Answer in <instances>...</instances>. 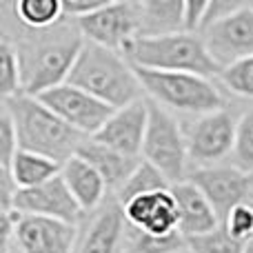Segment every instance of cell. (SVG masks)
Masks as SVG:
<instances>
[{
	"label": "cell",
	"mask_w": 253,
	"mask_h": 253,
	"mask_svg": "<svg viewBox=\"0 0 253 253\" xmlns=\"http://www.w3.org/2000/svg\"><path fill=\"white\" fill-rule=\"evenodd\" d=\"M31 38L16 42L22 69V93L42 96L65 84L84 44L78 25H58L47 31H31Z\"/></svg>",
	"instance_id": "6da1fadb"
},
{
	"label": "cell",
	"mask_w": 253,
	"mask_h": 253,
	"mask_svg": "<svg viewBox=\"0 0 253 253\" xmlns=\"http://www.w3.org/2000/svg\"><path fill=\"white\" fill-rule=\"evenodd\" d=\"M67 83L84 89L116 111L144 98V89L125 53L105 49L87 40L80 49Z\"/></svg>",
	"instance_id": "7a4b0ae2"
},
{
	"label": "cell",
	"mask_w": 253,
	"mask_h": 253,
	"mask_svg": "<svg viewBox=\"0 0 253 253\" xmlns=\"http://www.w3.org/2000/svg\"><path fill=\"white\" fill-rule=\"evenodd\" d=\"M2 109L13 120L18 147L47 156L60 165L78 156L80 147L87 140L83 133L62 123L49 107H44L34 96L20 93L16 98H7L2 100Z\"/></svg>",
	"instance_id": "3957f363"
},
{
	"label": "cell",
	"mask_w": 253,
	"mask_h": 253,
	"mask_svg": "<svg viewBox=\"0 0 253 253\" xmlns=\"http://www.w3.org/2000/svg\"><path fill=\"white\" fill-rule=\"evenodd\" d=\"M126 60L140 69L196 74L202 78H218L222 67L211 58L200 34H171L160 38H135L125 49Z\"/></svg>",
	"instance_id": "277c9868"
},
{
	"label": "cell",
	"mask_w": 253,
	"mask_h": 253,
	"mask_svg": "<svg viewBox=\"0 0 253 253\" xmlns=\"http://www.w3.org/2000/svg\"><path fill=\"white\" fill-rule=\"evenodd\" d=\"M133 71L144 89V98L171 114H187L200 118L227 109L222 91L211 78H202L196 74L140 69V67H133Z\"/></svg>",
	"instance_id": "5b68a950"
},
{
	"label": "cell",
	"mask_w": 253,
	"mask_h": 253,
	"mask_svg": "<svg viewBox=\"0 0 253 253\" xmlns=\"http://www.w3.org/2000/svg\"><path fill=\"white\" fill-rule=\"evenodd\" d=\"M142 160L156 167L171 187L187 182L191 173L184 126L171 111L162 109L151 100H149V125L142 144Z\"/></svg>",
	"instance_id": "8992f818"
},
{
	"label": "cell",
	"mask_w": 253,
	"mask_h": 253,
	"mask_svg": "<svg viewBox=\"0 0 253 253\" xmlns=\"http://www.w3.org/2000/svg\"><path fill=\"white\" fill-rule=\"evenodd\" d=\"M2 231L4 245L13 240L20 253H76L80 240L78 224L25 215L13 209L2 213Z\"/></svg>",
	"instance_id": "52a82bcc"
},
{
	"label": "cell",
	"mask_w": 253,
	"mask_h": 253,
	"mask_svg": "<svg viewBox=\"0 0 253 253\" xmlns=\"http://www.w3.org/2000/svg\"><path fill=\"white\" fill-rule=\"evenodd\" d=\"M238 135V120L229 109L213 111L196 118L184 126L187 138L189 162L196 165L193 169L215 167L224 158L233 156Z\"/></svg>",
	"instance_id": "ba28073f"
},
{
	"label": "cell",
	"mask_w": 253,
	"mask_h": 253,
	"mask_svg": "<svg viewBox=\"0 0 253 253\" xmlns=\"http://www.w3.org/2000/svg\"><path fill=\"white\" fill-rule=\"evenodd\" d=\"M38 100L84 138H93L116 111L102 100H98L96 96L69 83L44 91L42 96H38Z\"/></svg>",
	"instance_id": "9c48e42d"
},
{
	"label": "cell",
	"mask_w": 253,
	"mask_h": 253,
	"mask_svg": "<svg viewBox=\"0 0 253 253\" xmlns=\"http://www.w3.org/2000/svg\"><path fill=\"white\" fill-rule=\"evenodd\" d=\"M87 42L125 53L140 36V2H107L100 11L76 22Z\"/></svg>",
	"instance_id": "30bf717a"
},
{
	"label": "cell",
	"mask_w": 253,
	"mask_h": 253,
	"mask_svg": "<svg viewBox=\"0 0 253 253\" xmlns=\"http://www.w3.org/2000/svg\"><path fill=\"white\" fill-rule=\"evenodd\" d=\"M189 182H193L215 209L220 222H224L233 207L251 200L253 196V175L245 173L236 165H215L191 169Z\"/></svg>",
	"instance_id": "8fae6325"
},
{
	"label": "cell",
	"mask_w": 253,
	"mask_h": 253,
	"mask_svg": "<svg viewBox=\"0 0 253 253\" xmlns=\"http://www.w3.org/2000/svg\"><path fill=\"white\" fill-rule=\"evenodd\" d=\"M211 58L220 67L253 56V4H247L229 18L211 25L202 34Z\"/></svg>",
	"instance_id": "7c38bea8"
},
{
	"label": "cell",
	"mask_w": 253,
	"mask_h": 253,
	"mask_svg": "<svg viewBox=\"0 0 253 253\" xmlns=\"http://www.w3.org/2000/svg\"><path fill=\"white\" fill-rule=\"evenodd\" d=\"M126 224L133 231L153 238H169L180 233V211L171 189L135 196L123 205Z\"/></svg>",
	"instance_id": "4fadbf2b"
},
{
	"label": "cell",
	"mask_w": 253,
	"mask_h": 253,
	"mask_svg": "<svg viewBox=\"0 0 253 253\" xmlns=\"http://www.w3.org/2000/svg\"><path fill=\"white\" fill-rule=\"evenodd\" d=\"M13 211L25 215L62 220V222L69 224H80L84 218V211L80 209L76 198L71 196L62 175H56L40 187L18 191L13 198Z\"/></svg>",
	"instance_id": "5bb4252c"
},
{
	"label": "cell",
	"mask_w": 253,
	"mask_h": 253,
	"mask_svg": "<svg viewBox=\"0 0 253 253\" xmlns=\"http://www.w3.org/2000/svg\"><path fill=\"white\" fill-rule=\"evenodd\" d=\"M126 215L114 196L84 222L76 253H129L126 251Z\"/></svg>",
	"instance_id": "9a60e30c"
},
{
	"label": "cell",
	"mask_w": 253,
	"mask_h": 253,
	"mask_svg": "<svg viewBox=\"0 0 253 253\" xmlns=\"http://www.w3.org/2000/svg\"><path fill=\"white\" fill-rule=\"evenodd\" d=\"M147 125H149V100L142 98V100L133 102V105L125 107V109L114 111V116L93 135V140L109 149H116L120 153H126V156L142 158Z\"/></svg>",
	"instance_id": "2e32d148"
},
{
	"label": "cell",
	"mask_w": 253,
	"mask_h": 253,
	"mask_svg": "<svg viewBox=\"0 0 253 253\" xmlns=\"http://www.w3.org/2000/svg\"><path fill=\"white\" fill-rule=\"evenodd\" d=\"M178 202L180 211V233L184 238H196L205 236V233L218 229L220 218L215 213V209L211 207V202L205 198V193L196 187L193 182H180L175 187H171Z\"/></svg>",
	"instance_id": "e0dca14e"
},
{
	"label": "cell",
	"mask_w": 253,
	"mask_h": 253,
	"mask_svg": "<svg viewBox=\"0 0 253 253\" xmlns=\"http://www.w3.org/2000/svg\"><path fill=\"white\" fill-rule=\"evenodd\" d=\"M60 175L69 187L71 196L80 205V209L84 211V215H91L93 211H98L109 198L107 182L84 158L74 156L71 160H67L62 165Z\"/></svg>",
	"instance_id": "ac0fdd59"
},
{
	"label": "cell",
	"mask_w": 253,
	"mask_h": 253,
	"mask_svg": "<svg viewBox=\"0 0 253 253\" xmlns=\"http://www.w3.org/2000/svg\"><path fill=\"white\" fill-rule=\"evenodd\" d=\"M80 158L89 162L98 173L102 175V180L107 182V189H109V196H118V191L126 184V180L133 175V171L140 167L142 158H133L126 156V153H120L116 149H109L105 144L96 142L93 138H87L84 144L78 151Z\"/></svg>",
	"instance_id": "d6986e66"
},
{
	"label": "cell",
	"mask_w": 253,
	"mask_h": 253,
	"mask_svg": "<svg viewBox=\"0 0 253 253\" xmlns=\"http://www.w3.org/2000/svg\"><path fill=\"white\" fill-rule=\"evenodd\" d=\"M184 31V2L180 0H140V36L160 38Z\"/></svg>",
	"instance_id": "ffe728a7"
},
{
	"label": "cell",
	"mask_w": 253,
	"mask_h": 253,
	"mask_svg": "<svg viewBox=\"0 0 253 253\" xmlns=\"http://www.w3.org/2000/svg\"><path fill=\"white\" fill-rule=\"evenodd\" d=\"M60 162L51 160L47 156H40V153L18 149V153L11 160V167H9V171L2 173V178H11L18 191H22V189H34L49 182L51 178L60 175Z\"/></svg>",
	"instance_id": "44dd1931"
},
{
	"label": "cell",
	"mask_w": 253,
	"mask_h": 253,
	"mask_svg": "<svg viewBox=\"0 0 253 253\" xmlns=\"http://www.w3.org/2000/svg\"><path fill=\"white\" fill-rule=\"evenodd\" d=\"M13 16L29 31H47L67 20L62 0H18L13 2Z\"/></svg>",
	"instance_id": "7402d4cb"
},
{
	"label": "cell",
	"mask_w": 253,
	"mask_h": 253,
	"mask_svg": "<svg viewBox=\"0 0 253 253\" xmlns=\"http://www.w3.org/2000/svg\"><path fill=\"white\" fill-rule=\"evenodd\" d=\"M162 189H171V184L167 182V178L149 162H140V167L133 171L126 184L118 191V196H114L120 205L129 202L135 196H144V193H153V191H162Z\"/></svg>",
	"instance_id": "603a6c76"
},
{
	"label": "cell",
	"mask_w": 253,
	"mask_h": 253,
	"mask_svg": "<svg viewBox=\"0 0 253 253\" xmlns=\"http://www.w3.org/2000/svg\"><path fill=\"white\" fill-rule=\"evenodd\" d=\"M0 93L2 100L16 98L22 93V69L16 44L9 38L0 42Z\"/></svg>",
	"instance_id": "cb8c5ba5"
},
{
	"label": "cell",
	"mask_w": 253,
	"mask_h": 253,
	"mask_svg": "<svg viewBox=\"0 0 253 253\" xmlns=\"http://www.w3.org/2000/svg\"><path fill=\"white\" fill-rule=\"evenodd\" d=\"M187 247L191 253H245L247 245L238 242L229 236V231L220 224L218 229L205 233V236L187 238Z\"/></svg>",
	"instance_id": "d4e9b609"
},
{
	"label": "cell",
	"mask_w": 253,
	"mask_h": 253,
	"mask_svg": "<svg viewBox=\"0 0 253 253\" xmlns=\"http://www.w3.org/2000/svg\"><path fill=\"white\" fill-rule=\"evenodd\" d=\"M218 78L231 93L253 100V56L224 67Z\"/></svg>",
	"instance_id": "484cf974"
},
{
	"label": "cell",
	"mask_w": 253,
	"mask_h": 253,
	"mask_svg": "<svg viewBox=\"0 0 253 253\" xmlns=\"http://www.w3.org/2000/svg\"><path fill=\"white\" fill-rule=\"evenodd\" d=\"M233 160L236 167L245 173L253 175V111L240 116L238 120V135H236V149H233Z\"/></svg>",
	"instance_id": "4316f807"
},
{
	"label": "cell",
	"mask_w": 253,
	"mask_h": 253,
	"mask_svg": "<svg viewBox=\"0 0 253 253\" xmlns=\"http://www.w3.org/2000/svg\"><path fill=\"white\" fill-rule=\"evenodd\" d=\"M222 227L229 231V236L236 238L242 245L253 242V198L242 205L233 207L231 213L224 218Z\"/></svg>",
	"instance_id": "83f0119b"
},
{
	"label": "cell",
	"mask_w": 253,
	"mask_h": 253,
	"mask_svg": "<svg viewBox=\"0 0 253 253\" xmlns=\"http://www.w3.org/2000/svg\"><path fill=\"white\" fill-rule=\"evenodd\" d=\"M18 135H16V126H13V120L7 111L2 109V116H0V165H2V173L9 171L11 167L13 156L18 153Z\"/></svg>",
	"instance_id": "f1b7e54d"
},
{
	"label": "cell",
	"mask_w": 253,
	"mask_h": 253,
	"mask_svg": "<svg viewBox=\"0 0 253 253\" xmlns=\"http://www.w3.org/2000/svg\"><path fill=\"white\" fill-rule=\"evenodd\" d=\"M207 9H209V2H202V0H187L184 2V31L187 34L202 36Z\"/></svg>",
	"instance_id": "f546056e"
},
{
	"label": "cell",
	"mask_w": 253,
	"mask_h": 253,
	"mask_svg": "<svg viewBox=\"0 0 253 253\" xmlns=\"http://www.w3.org/2000/svg\"><path fill=\"white\" fill-rule=\"evenodd\" d=\"M109 0H62V9H65V18H74V22L83 20V18L91 16V13L100 11Z\"/></svg>",
	"instance_id": "4dcf8cb0"
},
{
	"label": "cell",
	"mask_w": 253,
	"mask_h": 253,
	"mask_svg": "<svg viewBox=\"0 0 253 253\" xmlns=\"http://www.w3.org/2000/svg\"><path fill=\"white\" fill-rule=\"evenodd\" d=\"M242 7H245V2H236V0H211L209 9H207V16H205V27H202V34H205L211 25H215V22L229 18L231 13H236L238 9H242Z\"/></svg>",
	"instance_id": "1f68e13d"
},
{
	"label": "cell",
	"mask_w": 253,
	"mask_h": 253,
	"mask_svg": "<svg viewBox=\"0 0 253 253\" xmlns=\"http://www.w3.org/2000/svg\"><path fill=\"white\" fill-rule=\"evenodd\" d=\"M245 253H253V242H249V245H247V251Z\"/></svg>",
	"instance_id": "d6a6232c"
},
{
	"label": "cell",
	"mask_w": 253,
	"mask_h": 253,
	"mask_svg": "<svg viewBox=\"0 0 253 253\" xmlns=\"http://www.w3.org/2000/svg\"><path fill=\"white\" fill-rule=\"evenodd\" d=\"M175 253H191V251H189V247H187V249H182V251H175Z\"/></svg>",
	"instance_id": "836d02e7"
}]
</instances>
